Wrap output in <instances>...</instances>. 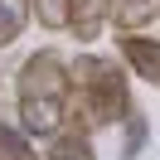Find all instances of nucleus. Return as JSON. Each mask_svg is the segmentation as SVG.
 I'll return each mask as SVG.
<instances>
[{
	"label": "nucleus",
	"instance_id": "nucleus-4",
	"mask_svg": "<svg viewBox=\"0 0 160 160\" xmlns=\"http://www.w3.org/2000/svg\"><path fill=\"white\" fill-rule=\"evenodd\" d=\"M44 160H97V150H92V131L78 126V121H63V126L49 136Z\"/></svg>",
	"mask_w": 160,
	"mask_h": 160
},
{
	"label": "nucleus",
	"instance_id": "nucleus-8",
	"mask_svg": "<svg viewBox=\"0 0 160 160\" xmlns=\"http://www.w3.org/2000/svg\"><path fill=\"white\" fill-rule=\"evenodd\" d=\"M146 141H150V121H146V112L131 107L126 117H121V160H136L141 150H146Z\"/></svg>",
	"mask_w": 160,
	"mask_h": 160
},
{
	"label": "nucleus",
	"instance_id": "nucleus-9",
	"mask_svg": "<svg viewBox=\"0 0 160 160\" xmlns=\"http://www.w3.org/2000/svg\"><path fill=\"white\" fill-rule=\"evenodd\" d=\"M0 160H44V155L29 146V136H24L20 126L0 121Z\"/></svg>",
	"mask_w": 160,
	"mask_h": 160
},
{
	"label": "nucleus",
	"instance_id": "nucleus-3",
	"mask_svg": "<svg viewBox=\"0 0 160 160\" xmlns=\"http://www.w3.org/2000/svg\"><path fill=\"white\" fill-rule=\"evenodd\" d=\"M117 53L126 58V68L136 73V78L160 82V39H155V34H146V29L121 34V39H117Z\"/></svg>",
	"mask_w": 160,
	"mask_h": 160
},
{
	"label": "nucleus",
	"instance_id": "nucleus-6",
	"mask_svg": "<svg viewBox=\"0 0 160 160\" xmlns=\"http://www.w3.org/2000/svg\"><path fill=\"white\" fill-rule=\"evenodd\" d=\"M107 10H112V0H73L68 29L78 34V39H97V29L107 24Z\"/></svg>",
	"mask_w": 160,
	"mask_h": 160
},
{
	"label": "nucleus",
	"instance_id": "nucleus-7",
	"mask_svg": "<svg viewBox=\"0 0 160 160\" xmlns=\"http://www.w3.org/2000/svg\"><path fill=\"white\" fill-rule=\"evenodd\" d=\"M34 15V0H0V49H10Z\"/></svg>",
	"mask_w": 160,
	"mask_h": 160
},
{
	"label": "nucleus",
	"instance_id": "nucleus-2",
	"mask_svg": "<svg viewBox=\"0 0 160 160\" xmlns=\"http://www.w3.org/2000/svg\"><path fill=\"white\" fill-rule=\"evenodd\" d=\"M68 68H73L68 121H78L88 131H102V126H117L131 112V88H126V73H121L117 58H107V53H78Z\"/></svg>",
	"mask_w": 160,
	"mask_h": 160
},
{
	"label": "nucleus",
	"instance_id": "nucleus-5",
	"mask_svg": "<svg viewBox=\"0 0 160 160\" xmlns=\"http://www.w3.org/2000/svg\"><path fill=\"white\" fill-rule=\"evenodd\" d=\"M155 15H160V0H112L107 20L117 24L121 34H131V29H146Z\"/></svg>",
	"mask_w": 160,
	"mask_h": 160
},
{
	"label": "nucleus",
	"instance_id": "nucleus-1",
	"mask_svg": "<svg viewBox=\"0 0 160 160\" xmlns=\"http://www.w3.org/2000/svg\"><path fill=\"white\" fill-rule=\"evenodd\" d=\"M68 102H73V68L58 49H39L24 58L20 82H15V107H20V131L24 136H44L68 121Z\"/></svg>",
	"mask_w": 160,
	"mask_h": 160
},
{
	"label": "nucleus",
	"instance_id": "nucleus-10",
	"mask_svg": "<svg viewBox=\"0 0 160 160\" xmlns=\"http://www.w3.org/2000/svg\"><path fill=\"white\" fill-rule=\"evenodd\" d=\"M34 15H39L44 29H68V20H73V0H34Z\"/></svg>",
	"mask_w": 160,
	"mask_h": 160
}]
</instances>
